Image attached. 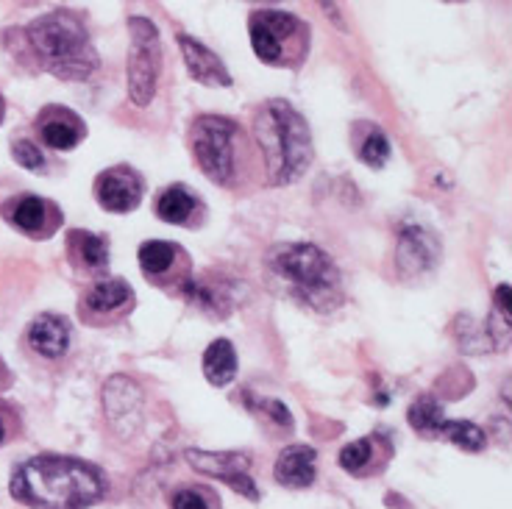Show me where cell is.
<instances>
[{"label":"cell","instance_id":"1","mask_svg":"<svg viewBox=\"0 0 512 509\" xmlns=\"http://www.w3.org/2000/svg\"><path fill=\"white\" fill-rule=\"evenodd\" d=\"M12 496L34 509H87L103 496V476L81 459L42 454L17 468Z\"/></svg>","mask_w":512,"mask_h":509},{"label":"cell","instance_id":"2","mask_svg":"<svg viewBox=\"0 0 512 509\" xmlns=\"http://www.w3.org/2000/svg\"><path fill=\"white\" fill-rule=\"evenodd\" d=\"M256 142L270 184H293L312 165V137L304 117L287 101H270L256 115Z\"/></svg>","mask_w":512,"mask_h":509},{"label":"cell","instance_id":"3","mask_svg":"<svg viewBox=\"0 0 512 509\" xmlns=\"http://www.w3.org/2000/svg\"><path fill=\"white\" fill-rule=\"evenodd\" d=\"M28 42L45 70L67 81H81L98 70L90 34L73 12H48L28 26Z\"/></svg>","mask_w":512,"mask_h":509},{"label":"cell","instance_id":"4","mask_svg":"<svg viewBox=\"0 0 512 509\" xmlns=\"http://www.w3.org/2000/svg\"><path fill=\"white\" fill-rule=\"evenodd\" d=\"M268 265L282 279L293 281L295 290L309 301L332 295L337 281H340V270L334 268L332 259L315 245H307V242L273 248L268 254Z\"/></svg>","mask_w":512,"mask_h":509},{"label":"cell","instance_id":"5","mask_svg":"<svg viewBox=\"0 0 512 509\" xmlns=\"http://www.w3.org/2000/svg\"><path fill=\"white\" fill-rule=\"evenodd\" d=\"M128 98L134 106H148L156 95L159 78V31L145 17H128Z\"/></svg>","mask_w":512,"mask_h":509},{"label":"cell","instance_id":"6","mask_svg":"<svg viewBox=\"0 0 512 509\" xmlns=\"http://www.w3.org/2000/svg\"><path fill=\"white\" fill-rule=\"evenodd\" d=\"M234 134L237 126L229 117L206 115L192 126L195 162L215 184H229L234 176Z\"/></svg>","mask_w":512,"mask_h":509},{"label":"cell","instance_id":"7","mask_svg":"<svg viewBox=\"0 0 512 509\" xmlns=\"http://www.w3.org/2000/svg\"><path fill=\"white\" fill-rule=\"evenodd\" d=\"M184 459L190 462L192 468L198 473H206V476H215L220 482H226L229 487H234L240 496H248L251 501L259 498V490H256L254 479H251V459L245 454H212V451H195L190 448Z\"/></svg>","mask_w":512,"mask_h":509},{"label":"cell","instance_id":"8","mask_svg":"<svg viewBox=\"0 0 512 509\" xmlns=\"http://www.w3.org/2000/svg\"><path fill=\"white\" fill-rule=\"evenodd\" d=\"M95 195H98L103 209L123 215V212H131L134 206L140 204L142 181L128 167H112V170H106V173L98 176Z\"/></svg>","mask_w":512,"mask_h":509},{"label":"cell","instance_id":"9","mask_svg":"<svg viewBox=\"0 0 512 509\" xmlns=\"http://www.w3.org/2000/svg\"><path fill=\"white\" fill-rule=\"evenodd\" d=\"M184 56V64L190 70V76L204 84V87H231V73L226 70V64L220 62L215 53L209 51L206 45H201L198 39H192L190 34H179L176 37Z\"/></svg>","mask_w":512,"mask_h":509},{"label":"cell","instance_id":"10","mask_svg":"<svg viewBox=\"0 0 512 509\" xmlns=\"http://www.w3.org/2000/svg\"><path fill=\"white\" fill-rule=\"evenodd\" d=\"M396 256L398 270H401V273H407V276H421L426 270L435 268L440 248H437V240L429 231L418 229V226H410V229L401 231V237H398Z\"/></svg>","mask_w":512,"mask_h":509},{"label":"cell","instance_id":"11","mask_svg":"<svg viewBox=\"0 0 512 509\" xmlns=\"http://www.w3.org/2000/svg\"><path fill=\"white\" fill-rule=\"evenodd\" d=\"M315 451L307 446H290L284 448L279 459H276V482L284 487H309L318 476L315 468Z\"/></svg>","mask_w":512,"mask_h":509},{"label":"cell","instance_id":"12","mask_svg":"<svg viewBox=\"0 0 512 509\" xmlns=\"http://www.w3.org/2000/svg\"><path fill=\"white\" fill-rule=\"evenodd\" d=\"M28 343L42 357L56 359L70 348V329L62 318L56 315H39L31 329H28Z\"/></svg>","mask_w":512,"mask_h":509},{"label":"cell","instance_id":"13","mask_svg":"<svg viewBox=\"0 0 512 509\" xmlns=\"http://www.w3.org/2000/svg\"><path fill=\"white\" fill-rule=\"evenodd\" d=\"M39 134H42L45 145H51L56 151H70L84 137V126L76 115H70L64 109H51V117L45 115Z\"/></svg>","mask_w":512,"mask_h":509},{"label":"cell","instance_id":"14","mask_svg":"<svg viewBox=\"0 0 512 509\" xmlns=\"http://www.w3.org/2000/svg\"><path fill=\"white\" fill-rule=\"evenodd\" d=\"M103 401H106V412H109V418L115 420V423H123L126 418L137 420V415H140V404H142L140 387H137L134 382H128V379H123V376H117V379H109V382H106Z\"/></svg>","mask_w":512,"mask_h":509},{"label":"cell","instance_id":"15","mask_svg":"<svg viewBox=\"0 0 512 509\" xmlns=\"http://www.w3.org/2000/svg\"><path fill=\"white\" fill-rule=\"evenodd\" d=\"M204 376L215 387H226L237 376V351L229 340H215L204 354Z\"/></svg>","mask_w":512,"mask_h":509},{"label":"cell","instance_id":"16","mask_svg":"<svg viewBox=\"0 0 512 509\" xmlns=\"http://www.w3.org/2000/svg\"><path fill=\"white\" fill-rule=\"evenodd\" d=\"M131 301V287H128L123 279H106L98 281L95 287L87 295V306H90L92 312H115L120 306H126Z\"/></svg>","mask_w":512,"mask_h":509},{"label":"cell","instance_id":"17","mask_svg":"<svg viewBox=\"0 0 512 509\" xmlns=\"http://www.w3.org/2000/svg\"><path fill=\"white\" fill-rule=\"evenodd\" d=\"M192 212H195V198L187 187H167L156 198V215L165 223H184V220H190Z\"/></svg>","mask_w":512,"mask_h":509},{"label":"cell","instance_id":"18","mask_svg":"<svg viewBox=\"0 0 512 509\" xmlns=\"http://www.w3.org/2000/svg\"><path fill=\"white\" fill-rule=\"evenodd\" d=\"M437 434H443L446 440H451L454 446L465 448V451H482L487 446L485 432L474 423H468V420H443Z\"/></svg>","mask_w":512,"mask_h":509},{"label":"cell","instance_id":"19","mask_svg":"<svg viewBox=\"0 0 512 509\" xmlns=\"http://www.w3.org/2000/svg\"><path fill=\"white\" fill-rule=\"evenodd\" d=\"M184 293L190 298L192 304H198L204 312L212 315H229V295H223L215 290L206 279H190L184 284Z\"/></svg>","mask_w":512,"mask_h":509},{"label":"cell","instance_id":"20","mask_svg":"<svg viewBox=\"0 0 512 509\" xmlns=\"http://www.w3.org/2000/svg\"><path fill=\"white\" fill-rule=\"evenodd\" d=\"M173 259H176V248H173L170 242L151 240L140 248V265L142 270L151 273V276L165 273V270L173 265Z\"/></svg>","mask_w":512,"mask_h":509},{"label":"cell","instance_id":"21","mask_svg":"<svg viewBox=\"0 0 512 509\" xmlns=\"http://www.w3.org/2000/svg\"><path fill=\"white\" fill-rule=\"evenodd\" d=\"M410 426L423 434H437L440 423H443V407L435 398H418L410 407Z\"/></svg>","mask_w":512,"mask_h":509},{"label":"cell","instance_id":"22","mask_svg":"<svg viewBox=\"0 0 512 509\" xmlns=\"http://www.w3.org/2000/svg\"><path fill=\"white\" fill-rule=\"evenodd\" d=\"M251 48L259 56V62L282 64L284 45L262 23H256V20H251Z\"/></svg>","mask_w":512,"mask_h":509},{"label":"cell","instance_id":"23","mask_svg":"<svg viewBox=\"0 0 512 509\" xmlns=\"http://www.w3.org/2000/svg\"><path fill=\"white\" fill-rule=\"evenodd\" d=\"M45 204L39 201V198H23L20 204L14 206L12 220L17 229L28 231V234H37V231L45 229Z\"/></svg>","mask_w":512,"mask_h":509},{"label":"cell","instance_id":"24","mask_svg":"<svg viewBox=\"0 0 512 509\" xmlns=\"http://www.w3.org/2000/svg\"><path fill=\"white\" fill-rule=\"evenodd\" d=\"M256 23H262V26L268 28L273 37L279 39V42H287V39H295L298 34H304V26H301V20H295L293 14H284V12H259L254 17Z\"/></svg>","mask_w":512,"mask_h":509},{"label":"cell","instance_id":"25","mask_svg":"<svg viewBox=\"0 0 512 509\" xmlns=\"http://www.w3.org/2000/svg\"><path fill=\"white\" fill-rule=\"evenodd\" d=\"M81 237H78V254L81 259L90 265V268H103L106 262H109V245L103 237L98 234H84V231H78Z\"/></svg>","mask_w":512,"mask_h":509},{"label":"cell","instance_id":"26","mask_svg":"<svg viewBox=\"0 0 512 509\" xmlns=\"http://www.w3.org/2000/svg\"><path fill=\"white\" fill-rule=\"evenodd\" d=\"M359 159L371 167H382L390 159V142H387L382 131H371L368 134V140L359 145Z\"/></svg>","mask_w":512,"mask_h":509},{"label":"cell","instance_id":"27","mask_svg":"<svg viewBox=\"0 0 512 509\" xmlns=\"http://www.w3.org/2000/svg\"><path fill=\"white\" fill-rule=\"evenodd\" d=\"M371 457H373L371 440H354V443H348V446L340 451V465H343L346 471L357 473L371 462Z\"/></svg>","mask_w":512,"mask_h":509},{"label":"cell","instance_id":"28","mask_svg":"<svg viewBox=\"0 0 512 509\" xmlns=\"http://www.w3.org/2000/svg\"><path fill=\"white\" fill-rule=\"evenodd\" d=\"M12 156L14 162L20 167H26V170H39V167L45 165V156L39 151L37 145L31 140H17L12 145Z\"/></svg>","mask_w":512,"mask_h":509},{"label":"cell","instance_id":"29","mask_svg":"<svg viewBox=\"0 0 512 509\" xmlns=\"http://www.w3.org/2000/svg\"><path fill=\"white\" fill-rule=\"evenodd\" d=\"M173 509H209L206 507L204 496L192 493V490H181L173 496Z\"/></svg>","mask_w":512,"mask_h":509},{"label":"cell","instance_id":"30","mask_svg":"<svg viewBox=\"0 0 512 509\" xmlns=\"http://www.w3.org/2000/svg\"><path fill=\"white\" fill-rule=\"evenodd\" d=\"M496 306L501 309V315H504V323L510 326L512 323V312H510V287L507 284H501V287H496Z\"/></svg>","mask_w":512,"mask_h":509},{"label":"cell","instance_id":"31","mask_svg":"<svg viewBox=\"0 0 512 509\" xmlns=\"http://www.w3.org/2000/svg\"><path fill=\"white\" fill-rule=\"evenodd\" d=\"M262 407L268 409V415L273 420H279L282 426H293V418H290V412H287V407H284L282 401H265Z\"/></svg>","mask_w":512,"mask_h":509},{"label":"cell","instance_id":"32","mask_svg":"<svg viewBox=\"0 0 512 509\" xmlns=\"http://www.w3.org/2000/svg\"><path fill=\"white\" fill-rule=\"evenodd\" d=\"M320 3V9L326 12V17L332 20L334 26H340L343 31H346V23H343V14H340V9H337V3L334 0H318Z\"/></svg>","mask_w":512,"mask_h":509},{"label":"cell","instance_id":"33","mask_svg":"<svg viewBox=\"0 0 512 509\" xmlns=\"http://www.w3.org/2000/svg\"><path fill=\"white\" fill-rule=\"evenodd\" d=\"M3 434H6V432H3V423H0V440H3Z\"/></svg>","mask_w":512,"mask_h":509},{"label":"cell","instance_id":"34","mask_svg":"<svg viewBox=\"0 0 512 509\" xmlns=\"http://www.w3.org/2000/svg\"><path fill=\"white\" fill-rule=\"evenodd\" d=\"M0 117H3V101H0Z\"/></svg>","mask_w":512,"mask_h":509},{"label":"cell","instance_id":"35","mask_svg":"<svg viewBox=\"0 0 512 509\" xmlns=\"http://www.w3.org/2000/svg\"><path fill=\"white\" fill-rule=\"evenodd\" d=\"M256 3H268V0H256Z\"/></svg>","mask_w":512,"mask_h":509}]
</instances>
